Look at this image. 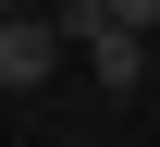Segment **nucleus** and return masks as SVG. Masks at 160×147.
<instances>
[{
  "instance_id": "nucleus-3",
  "label": "nucleus",
  "mask_w": 160,
  "mask_h": 147,
  "mask_svg": "<svg viewBox=\"0 0 160 147\" xmlns=\"http://www.w3.org/2000/svg\"><path fill=\"white\" fill-rule=\"evenodd\" d=\"M111 25H148V37H160V0H111Z\"/></svg>"
},
{
  "instance_id": "nucleus-4",
  "label": "nucleus",
  "mask_w": 160,
  "mask_h": 147,
  "mask_svg": "<svg viewBox=\"0 0 160 147\" xmlns=\"http://www.w3.org/2000/svg\"><path fill=\"white\" fill-rule=\"evenodd\" d=\"M0 12H25V0H0Z\"/></svg>"
},
{
  "instance_id": "nucleus-1",
  "label": "nucleus",
  "mask_w": 160,
  "mask_h": 147,
  "mask_svg": "<svg viewBox=\"0 0 160 147\" xmlns=\"http://www.w3.org/2000/svg\"><path fill=\"white\" fill-rule=\"evenodd\" d=\"M62 25H37V12H0V86H12V98H37V86L62 74Z\"/></svg>"
},
{
  "instance_id": "nucleus-2",
  "label": "nucleus",
  "mask_w": 160,
  "mask_h": 147,
  "mask_svg": "<svg viewBox=\"0 0 160 147\" xmlns=\"http://www.w3.org/2000/svg\"><path fill=\"white\" fill-rule=\"evenodd\" d=\"M86 74H99L111 98H136L148 86V25H99V37H86Z\"/></svg>"
}]
</instances>
